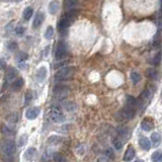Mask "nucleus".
Instances as JSON below:
<instances>
[{"label":"nucleus","instance_id":"f257e3e1","mask_svg":"<svg viewBox=\"0 0 162 162\" xmlns=\"http://www.w3.org/2000/svg\"><path fill=\"white\" fill-rule=\"evenodd\" d=\"M74 74V68L73 67H64L60 69L58 72L55 74V80L56 81H66L70 79Z\"/></svg>","mask_w":162,"mask_h":162},{"label":"nucleus","instance_id":"f03ea898","mask_svg":"<svg viewBox=\"0 0 162 162\" xmlns=\"http://www.w3.org/2000/svg\"><path fill=\"white\" fill-rule=\"evenodd\" d=\"M1 151L6 157L13 156L14 153L16 152V145L11 140H5L1 144Z\"/></svg>","mask_w":162,"mask_h":162},{"label":"nucleus","instance_id":"7ed1b4c3","mask_svg":"<svg viewBox=\"0 0 162 162\" xmlns=\"http://www.w3.org/2000/svg\"><path fill=\"white\" fill-rule=\"evenodd\" d=\"M48 117H49V119L54 123H62L65 121V116L63 115L61 110L55 106L50 109L49 113H48Z\"/></svg>","mask_w":162,"mask_h":162},{"label":"nucleus","instance_id":"20e7f679","mask_svg":"<svg viewBox=\"0 0 162 162\" xmlns=\"http://www.w3.org/2000/svg\"><path fill=\"white\" fill-rule=\"evenodd\" d=\"M66 55H67V48H66V45L63 42L59 43L55 51V58L57 60H62L65 58Z\"/></svg>","mask_w":162,"mask_h":162},{"label":"nucleus","instance_id":"39448f33","mask_svg":"<svg viewBox=\"0 0 162 162\" xmlns=\"http://www.w3.org/2000/svg\"><path fill=\"white\" fill-rule=\"evenodd\" d=\"M135 115H136V107L133 106H130V104H127L122 110V116L127 120H132L135 117Z\"/></svg>","mask_w":162,"mask_h":162},{"label":"nucleus","instance_id":"423d86ee","mask_svg":"<svg viewBox=\"0 0 162 162\" xmlns=\"http://www.w3.org/2000/svg\"><path fill=\"white\" fill-rule=\"evenodd\" d=\"M53 91H54V94H56L57 96L62 98V97H65L66 95H67L68 91H69V88L67 86H65V85H56V86L54 87Z\"/></svg>","mask_w":162,"mask_h":162},{"label":"nucleus","instance_id":"0eeeda50","mask_svg":"<svg viewBox=\"0 0 162 162\" xmlns=\"http://www.w3.org/2000/svg\"><path fill=\"white\" fill-rule=\"evenodd\" d=\"M40 112H41V110L37 106L30 107V109H27V112H25V117H27V119L28 120H34L40 115Z\"/></svg>","mask_w":162,"mask_h":162},{"label":"nucleus","instance_id":"6e6552de","mask_svg":"<svg viewBox=\"0 0 162 162\" xmlns=\"http://www.w3.org/2000/svg\"><path fill=\"white\" fill-rule=\"evenodd\" d=\"M17 70L13 67H7L6 69V74H5V82H10L13 81L14 78L17 76Z\"/></svg>","mask_w":162,"mask_h":162},{"label":"nucleus","instance_id":"1a4fd4ad","mask_svg":"<svg viewBox=\"0 0 162 162\" xmlns=\"http://www.w3.org/2000/svg\"><path fill=\"white\" fill-rule=\"evenodd\" d=\"M141 128L146 132L151 131V130L154 128V125H153L152 120L149 119V117H146V119H144L142 121V123H141Z\"/></svg>","mask_w":162,"mask_h":162},{"label":"nucleus","instance_id":"9d476101","mask_svg":"<svg viewBox=\"0 0 162 162\" xmlns=\"http://www.w3.org/2000/svg\"><path fill=\"white\" fill-rule=\"evenodd\" d=\"M139 145L143 150L148 151L151 148V141L146 137H141L139 139Z\"/></svg>","mask_w":162,"mask_h":162},{"label":"nucleus","instance_id":"9b49d317","mask_svg":"<svg viewBox=\"0 0 162 162\" xmlns=\"http://www.w3.org/2000/svg\"><path fill=\"white\" fill-rule=\"evenodd\" d=\"M47 74H48V70H47L46 67H44L43 66V67L39 68V70L37 71V75H36L37 80L39 82H43L46 79Z\"/></svg>","mask_w":162,"mask_h":162},{"label":"nucleus","instance_id":"f8f14e48","mask_svg":"<svg viewBox=\"0 0 162 162\" xmlns=\"http://www.w3.org/2000/svg\"><path fill=\"white\" fill-rule=\"evenodd\" d=\"M44 20H45V14H44L43 12H38V13L36 14V17H34V23H33L34 28L39 27L40 25L43 23Z\"/></svg>","mask_w":162,"mask_h":162},{"label":"nucleus","instance_id":"ddd939ff","mask_svg":"<svg viewBox=\"0 0 162 162\" xmlns=\"http://www.w3.org/2000/svg\"><path fill=\"white\" fill-rule=\"evenodd\" d=\"M134 157H135V149L132 146H129L125 152V155H124V160L131 161L134 159Z\"/></svg>","mask_w":162,"mask_h":162},{"label":"nucleus","instance_id":"4468645a","mask_svg":"<svg viewBox=\"0 0 162 162\" xmlns=\"http://www.w3.org/2000/svg\"><path fill=\"white\" fill-rule=\"evenodd\" d=\"M36 155H37L36 148L31 147V148L27 149V151L24 152V159L25 160H33Z\"/></svg>","mask_w":162,"mask_h":162},{"label":"nucleus","instance_id":"2eb2a0df","mask_svg":"<svg viewBox=\"0 0 162 162\" xmlns=\"http://www.w3.org/2000/svg\"><path fill=\"white\" fill-rule=\"evenodd\" d=\"M70 20H70V18L64 16L61 20L59 21V23H58V28H59L60 31H65L66 28H68V27H69V25H70Z\"/></svg>","mask_w":162,"mask_h":162},{"label":"nucleus","instance_id":"dca6fc26","mask_svg":"<svg viewBox=\"0 0 162 162\" xmlns=\"http://www.w3.org/2000/svg\"><path fill=\"white\" fill-rule=\"evenodd\" d=\"M161 143V135L159 133L155 132V133H152L151 135V144H153L154 147H157V146H159V144Z\"/></svg>","mask_w":162,"mask_h":162},{"label":"nucleus","instance_id":"f3484780","mask_svg":"<svg viewBox=\"0 0 162 162\" xmlns=\"http://www.w3.org/2000/svg\"><path fill=\"white\" fill-rule=\"evenodd\" d=\"M23 84H24L23 78H17L16 80H14L13 84H12V89L14 91H20L23 88Z\"/></svg>","mask_w":162,"mask_h":162},{"label":"nucleus","instance_id":"a211bd4d","mask_svg":"<svg viewBox=\"0 0 162 162\" xmlns=\"http://www.w3.org/2000/svg\"><path fill=\"white\" fill-rule=\"evenodd\" d=\"M59 8H60V4H59V2L58 1H52L50 3V5H49V12L51 14H56L57 12H58L59 10Z\"/></svg>","mask_w":162,"mask_h":162},{"label":"nucleus","instance_id":"6ab92c4d","mask_svg":"<svg viewBox=\"0 0 162 162\" xmlns=\"http://www.w3.org/2000/svg\"><path fill=\"white\" fill-rule=\"evenodd\" d=\"M151 96H152L151 90L146 88V89L141 93V95H140V100H141V103H145V101H147V99H150Z\"/></svg>","mask_w":162,"mask_h":162},{"label":"nucleus","instance_id":"aec40b11","mask_svg":"<svg viewBox=\"0 0 162 162\" xmlns=\"http://www.w3.org/2000/svg\"><path fill=\"white\" fill-rule=\"evenodd\" d=\"M34 14V9L33 7H31V6H28V7H27L24 9L23 11V18L25 20H30L31 17L33 16Z\"/></svg>","mask_w":162,"mask_h":162},{"label":"nucleus","instance_id":"412c9836","mask_svg":"<svg viewBox=\"0 0 162 162\" xmlns=\"http://www.w3.org/2000/svg\"><path fill=\"white\" fill-rule=\"evenodd\" d=\"M147 74L150 78L152 79H158V77H159V74H158V71H156L155 69H152V68H149L147 70Z\"/></svg>","mask_w":162,"mask_h":162},{"label":"nucleus","instance_id":"4be33fe9","mask_svg":"<svg viewBox=\"0 0 162 162\" xmlns=\"http://www.w3.org/2000/svg\"><path fill=\"white\" fill-rule=\"evenodd\" d=\"M127 104H130V106H133L136 107L138 106L137 98H135L134 96H132V95H128V96H127Z\"/></svg>","mask_w":162,"mask_h":162},{"label":"nucleus","instance_id":"5701e85b","mask_svg":"<svg viewBox=\"0 0 162 162\" xmlns=\"http://www.w3.org/2000/svg\"><path fill=\"white\" fill-rule=\"evenodd\" d=\"M53 160L56 161V162H63V161H67V159L63 156L61 153H59V152H56V153L53 154Z\"/></svg>","mask_w":162,"mask_h":162},{"label":"nucleus","instance_id":"b1692460","mask_svg":"<svg viewBox=\"0 0 162 162\" xmlns=\"http://www.w3.org/2000/svg\"><path fill=\"white\" fill-rule=\"evenodd\" d=\"M152 161H156V162H160L162 161V151H156L152 154L151 156Z\"/></svg>","mask_w":162,"mask_h":162},{"label":"nucleus","instance_id":"393cba45","mask_svg":"<svg viewBox=\"0 0 162 162\" xmlns=\"http://www.w3.org/2000/svg\"><path fill=\"white\" fill-rule=\"evenodd\" d=\"M54 36V28L52 27H48L45 31V39L51 40Z\"/></svg>","mask_w":162,"mask_h":162},{"label":"nucleus","instance_id":"a878e982","mask_svg":"<svg viewBox=\"0 0 162 162\" xmlns=\"http://www.w3.org/2000/svg\"><path fill=\"white\" fill-rule=\"evenodd\" d=\"M61 141H62V139L58 137V136H51V137H49V139H48V142L52 145L58 144V143H60Z\"/></svg>","mask_w":162,"mask_h":162},{"label":"nucleus","instance_id":"bb28decb","mask_svg":"<svg viewBox=\"0 0 162 162\" xmlns=\"http://www.w3.org/2000/svg\"><path fill=\"white\" fill-rule=\"evenodd\" d=\"M131 79L134 84H137L138 82L141 80V75L139 74L138 72H133L131 73Z\"/></svg>","mask_w":162,"mask_h":162},{"label":"nucleus","instance_id":"cd10ccee","mask_svg":"<svg viewBox=\"0 0 162 162\" xmlns=\"http://www.w3.org/2000/svg\"><path fill=\"white\" fill-rule=\"evenodd\" d=\"M113 147L117 149V150H121V149L123 148V142L121 141V139L116 138L113 141Z\"/></svg>","mask_w":162,"mask_h":162},{"label":"nucleus","instance_id":"c85d7f7f","mask_svg":"<svg viewBox=\"0 0 162 162\" xmlns=\"http://www.w3.org/2000/svg\"><path fill=\"white\" fill-rule=\"evenodd\" d=\"M117 133L121 135V136H123V137H127L128 136V129L127 128H124V127H117Z\"/></svg>","mask_w":162,"mask_h":162},{"label":"nucleus","instance_id":"c756f323","mask_svg":"<svg viewBox=\"0 0 162 162\" xmlns=\"http://www.w3.org/2000/svg\"><path fill=\"white\" fill-rule=\"evenodd\" d=\"M161 57H162V54L161 52H159L157 54L156 56L154 57L153 60H152V65H158V64H160V62H161Z\"/></svg>","mask_w":162,"mask_h":162},{"label":"nucleus","instance_id":"7c9ffc66","mask_svg":"<svg viewBox=\"0 0 162 162\" xmlns=\"http://www.w3.org/2000/svg\"><path fill=\"white\" fill-rule=\"evenodd\" d=\"M75 5V0H65V3H64V6L66 9H72L74 7Z\"/></svg>","mask_w":162,"mask_h":162},{"label":"nucleus","instance_id":"2f4dec72","mask_svg":"<svg viewBox=\"0 0 162 162\" xmlns=\"http://www.w3.org/2000/svg\"><path fill=\"white\" fill-rule=\"evenodd\" d=\"M64 107L70 112V110H74L76 109V104L74 103H71V101H68V103H64Z\"/></svg>","mask_w":162,"mask_h":162},{"label":"nucleus","instance_id":"473e14b6","mask_svg":"<svg viewBox=\"0 0 162 162\" xmlns=\"http://www.w3.org/2000/svg\"><path fill=\"white\" fill-rule=\"evenodd\" d=\"M27 135L20 136V142H18V146H20V147H23V146H24L25 144H27Z\"/></svg>","mask_w":162,"mask_h":162},{"label":"nucleus","instance_id":"72a5a7b5","mask_svg":"<svg viewBox=\"0 0 162 162\" xmlns=\"http://www.w3.org/2000/svg\"><path fill=\"white\" fill-rule=\"evenodd\" d=\"M24 31H25V27H23V25H18V27H15V34L17 36H23Z\"/></svg>","mask_w":162,"mask_h":162},{"label":"nucleus","instance_id":"f704fd0d","mask_svg":"<svg viewBox=\"0 0 162 162\" xmlns=\"http://www.w3.org/2000/svg\"><path fill=\"white\" fill-rule=\"evenodd\" d=\"M7 48L9 51H15V50H17L18 45L16 42H9L7 45Z\"/></svg>","mask_w":162,"mask_h":162},{"label":"nucleus","instance_id":"c9c22d12","mask_svg":"<svg viewBox=\"0 0 162 162\" xmlns=\"http://www.w3.org/2000/svg\"><path fill=\"white\" fill-rule=\"evenodd\" d=\"M7 121H8L9 123H11V124H16L17 121H18V117H17L16 115L12 113V115H10V116L7 117Z\"/></svg>","mask_w":162,"mask_h":162},{"label":"nucleus","instance_id":"e433bc0d","mask_svg":"<svg viewBox=\"0 0 162 162\" xmlns=\"http://www.w3.org/2000/svg\"><path fill=\"white\" fill-rule=\"evenodd\" d=\"M106 156L107 158H110V159H113L115 156H113V151L112 148H107L106 150Z\"/></svg>","mask_w":162,"mask_h":162},{"label":"nucleus","instance_id":"4c0bfd02","mask_svg":"<svg viewBox=\"0 0 162 162\" xmlns=\"http://www.w3.org/2000/svg\"><path fill=\"white\" fill-rule=\"evenodd\" d=\"M2 133H3L4 135H12V134H13L12 130L9 129L8 127H6V126H3V127H2Z\"/></svg>","mask_w":162,"mask_h":162},{"label":"nucleus","instance_id":"58836bf2","mask_svg":"<svg viewBox=\"0 0 162 162\" xmlns=\"http://www.w3.org/2000/svg\"><path fill=\"white\" fill-rule=\"evenodd\" d=\"M17 58H20V61H24V60L27 58V54L24 53V52H20V54H18Z\"/></svg>","mask_w":162,"mask_h":162},{"label":"nucleus","instance_id":"ea45409f","mask_svg":"<svg viewBox=\"0 0 162 162\" xmlns=\"http://www.w3.org/2000/svg\"><path fill=\"white\" fill-rule=\"evenodd\" d=\"M31 100V93L27 92V95H25V104H28V103Z\"/></svg>","mask_w":162,"mask_h":162},{"label":"nucleus","instance_id":"a19ab883","mask_svg":"<svg viewBox=\"0 0 162 162\" xmlns=\"http://www.w3.org/2000/svg\"><path fill=\"white\" fill-rule=\"evenodd\" d=\"M18 67H20V69H27V65L25 64V63L23 62V61H20V63H18Z\"/></svg>","mask_w":162,"mask_h":162},{"label":"nucleus","instance_id":"79ce46f5","mask_svg":"<svg viewBox=\"0 0 162 162\" xmlns=\"http://www.w3.org/2000/svg\"><path fill=\"white\" fill-rule=\"evenodd\" d=\"M5 67H6V63L3 60H0V70L4 69Z\"/></svg>","mask_w":162,"mask_h":162},{"label":"nucleus","instance_id":"37998d69","mask_svg":"<svg viewBox=\"0 0 162 162\" xmlns=\"http://www.w3.org/2000/svg\"><path fill=\"white\" fill-rule=\"evenodd\" d=\"M110 160V158H106V157H103V158H99V159H98V161H109Z\"/></svg>","mask_w":162,"mask_h":162},{"label":"nucleus","instance_id":"c03bdc74","mask_svg":"<svg viewBox=\"0 0 162 162\" xmlns=\"http://www.w3.org/2000/svg\"><path fill=\"white\" fill-rule=\"evenodd\" d=\"M45 50H46V51H45V56H47V55H48V50H49V47H47Z\"/></svg>","mask_w":162,"mask_h":162},{"label":"nucleus","instance_id":"a18cd8bd","mask_svg":"<svg viewBox=\"0 0 162 162\" xmlns=\"http://www.w3.org/2000/svg\"><path fill=\"white\" fill-rule=\"evenodd\" d=\"M161 12H162V2H161Z\"/></svg>","mask_w":162,"mask_h":162}]
</instances>
